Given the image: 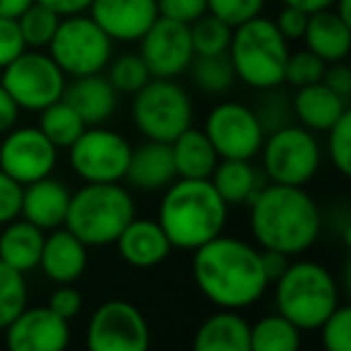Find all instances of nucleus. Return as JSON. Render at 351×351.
Returning a JSON list of instances; mask_svg holds the SVG:
<instances>
[{
	"mask_svg": "<svg viewBox=\"0 0 351 351\" xmlns=\"http://www.w3.org/2000/svg\"><path fill=\"white\" fill-rule=\"evenodd\" d=\"M193 279L200 293L217 308L243 311L265 296L269 282L260 248L236 236H215L193 250Z\"/></svg>",
	"mask_w": 351,
	"mask_h": 351,
	"instance_id": "nucleus-1",
	"label": "nucleus"
},
{
	"mask_svg": "<svg viewBox=\"0 0 351 351\" xmlns=\"http://www.w3.org/2000/svg\"><path fill=\"white\" fill-rule=\"evenodd\" d=\"M250 234L258 248L301 255L315 245L322 231L317 202L303 186L265 183L250 200Z\"/></svg>",
	"mask_w": 351,
	"mask_h": 351,
	"instance_id": "nucleus-2",
	"label": "nucleus"
},
{
	"mask_svg": "<svg viewBox=\"0 0 351 351\" xmlns=\"http://www.w3.org/2000/svg\"><path fill=\"white\" fill-rule=\"evenodd\" d=\"M229 205L210 178H176L164 188L156 221L178 250H195L219 236L226 226Z\"/></svg>",
	"mask_w": 351,
	"mask_h": 351,
	"instance_id": "nucleus-3",
	"label": "nucleus"
},
{
	"mask_svg": "<svg viewBox=\"0 0 351 351\" xmlns=\"http://www.w3.org/2000/svg\"><path fill=\"white\" fill-rule=\"evenodd\" d=\"M135 217V200L121 183H84L70 193L65 229L87 248L113 245L128 221Z\"/></svg>",
	"mask_w": 351,
	"mask_h": 351,
	"instance_id": "nucleus-4",
	"label": "nucleus"
},
{
	"mask_svg": "<svg viewBox=\"0 0 351 351\" xmlns=\"http://www.w3.org/2000/svg\"><path fill=\"white\" fill-rule=\"evenodd\" d=\"M226 53L234 65L236 80L245 87L265 92L284 84V68L291 51L269 17L258 15L234 27Z\"/></svg>",
	"mask_w": 351,
	"mask_h": 351,
	"instance_id": "nucleus-5",
	"label": "nucleus"
},
{
	"mask_svg": "<svg viewBox=\"0 0 351 351\" xmlns=\"http://www.w3.org/2000/svg\"><path fill=\"white\" fill-rule=\"evenodd\" d=\"M274 303L298 330L311 332L339 306V284L325 265L296 260L274 282Z\"/></svg>",
	"mask_w": 351,
	"mask_h": 351,
	"instance_id": "nucleus-6",
	"label": "nucleus"
},
{
	"mask_svg": "<svg viewBox=\"0 0 351 351\" xmlns=\"http://www.w3.org/2000/svg\"><path fill=\"white\" fill-rule=\"evenodd\" d=\"M132 123L145 140L173 142L193 125V99L183 84L169 77H152L132 94Z\"/></svg>",
	"mask_w": 351,
	"mask_h": 351,
	"instance_id": "nucleus-7",
	"label": "nucleus"
},
{
	"mask_svg": "<svg viewBox=\"0 0 351 351\" xmlns=\"http://www.w3.org/2000/svg\"><path fill=\"white\" fill-rule=\"evenodd\" d=\"M258 154L267 183L282 186H308L322 164V147L315 132L298 123L267 132Z\"/></svg>",
	"mask_w": 351,
	"mask_h": 351,
	"instance_id": "nucleus-8",
	"label": "nucleus"
},
{
	"mask_svg": "<svg viewBox=\"0 0 351 351\" xmlns=\"http://www.w3.org/2000/svg\"><path fill=\"white\" fill-rule=\"evenodd\" d=\"M46 49L65 77L104 73L113 58V39L87 12L63 17Z\"/></svg>",
	"mask_w": 351,
	"mask_h": 351,
	"instance_id": "nucleus-9",
	"label": "nucleus"
},
{
	"mask_svg": "<svg viewBox=\"0 0 351 351\" xmlns=\"http://www.w3.org/2000/svg\"><path fill=\"white\" fill-rule=\"evenodd\" d=\"M0 73H3L0 84L10 92L17 106L34 113L63 99L65 84H68L65 73L44 49H25Z\"/></svg>",
	"mask_w": 351,
	"mask_h": 351,
	"instance_id": "nucleus-10",
	"label": "nucleus"
},
{
	"mask_svg": "<svg viewBox=\"0 0 351 351\" xmlns=\"http://www.w3.org/2000/svg\"><path fill=\"white\" fill-rule=\"evenodd\" d=\"M132 145L106 125H87L68 147L70 169L82 183H121L125 178Z\"/></svg>",
	"mask_w": 351,
	"mask_h": 351,
	"instance_id": "nucleus-11",
	"label": "nucleus"
},
{
	"mask_svg": "<svg viewBox=\"0 0 351 351\" xmlns=\"http://www.w3.org/2000/svg\"><path fill=\"white\" fill-rule=\"evenodd\" d=\"M152 332L147 317L128 301H106L87 322V346L92 351H147Z\"/></svg>",
	"mask_w": 351,
	"mask_h": 351,
	"instance_id": "nucleus-12",
	"label": "nucleus"
},
{
	"mask_svg": "<svg viewBox=\"0 0 351 351\" xmlns=\"http://www.w3.org/2000/svg\"><path fill=\"white\" fill-rule=\"evenodd\" d=\"M202 130L210 137L219 159H255L265 140L255 108L241 101L217 104L207 113Z\"/></svg>",
	"mask_w": 351,
	"mask_h": 351,
	"instance_id": "nucleus-13",
	"label": "nucleus"
},
{
	"mask_svg": "<svg viewBox=\"0 0 351 351\" xmlns=\"http://www.w3.org/2000/svg\"><path fill=\"white\" fill-rule=\"evenodd\" d=\"M58 147L41 132L39 125L12 128L0 142V169L20 186L53 173Z\"/></svg>",
	"mask_w": 351,
	"mask_h": 351,
	"instance_id": "nucleus-14",
	"label": "nucleus"
},
{
	"mask_svg": "<svg viewBox=\"0 0 351 351\" xmlns=\"http://www.w3.org/2000/svg\"><path fill=\"white\" fill-rule=\"evenodd\" d=\"M140 58L149 68L152 77H181L183 73H188L195 58L191 27L166 17H156L140 39Z\"/></svg>",
	"mask_w": 351,
	"mask_h": 351,
	"instance_id": "nucleus-15",
	"label": "nucleus"
},
{
	"mask_svg": "<svg viewBox=\"0 0 351 351\" xmlns=\"http://www.w3.org/2000/svg\"><path fill=\"white\" fill-rule=\"evenodd\" d=\"M3 332L12 351H60L70 344V322L49 306H27Z\"/></svg>",
	"mask_w": 351,
	"mask_h": 351,
	"instance_id": "nucleus-16",
	"label": "nucleus"
},
{
	"mask_svg": "<svg viewBox=\"0 0 351 351\" xmlns=\"http://www.w3.org/2000/svg\"><path fill=\"white\" fill-rule=\"evenodd\" d=\"M87 15L111 36L113 41L132 44L159 17L156 0H92Z\"/></svg>",
	"mask_w": 351,
	"mask_h": 351,
	"instance_id": "nucleus-17",
	"label": "nucleus"
},
{
	"mask_svg": "<svg viewBox=\"0 0 351 351\" xmlns=\"http://www.w3.org/2000/svg\"><path fill=\"white\" fill-rule=\"evenodd\" d=\"M118 248V255L125 260L130 267L137 269H149L161 265L171 255L173 245H171L169 236L159 226L156 219H147V217H132L128 226L121 231V236L113 243Z\"/></svg>",
	"mask_w": 351,
	"mask_h": 351,
	"instance_id": "nucleus-18",
	"label": "nucleus"
},
{
	"mask_svg": "<svg viewBox=\"0 0 351 351\" xmlns=\"http://www.w3.org/2000/svg\"><path fill=\"white\" fill-rule=\"evenodd\" d=\"M87 245L65 226L46 231L39 267L53 284H75L87 269Z\"/></svg>",
	"mask_w": 351,
	"mask_h": 351,
	"instance_id": "nucleus-19",
	"label": "nucleus"
},
{
	"mask_svg": "<svg viewBox=\"0 0 351 351\" xmlns=\"http://www.w3.org/2000/svg\"><path fill=\"white\" fill-rule=\"evenodd\" d=\"M176 178H178V173H176L173 154H171L169 142L147 140L140 147H132L123 181L130 183L135 191H164Z\"/></svg>",
	"mask_w": 351,
	"mask_h": 351,
	"instance_id": "nucleus-20",
	"label": "nucleus"
},
{
	"mask_svg": "<svg viewBox=\"0 0 351 351\" xmlns=\"http://www.w3.org/2000/svg\"><path fill=\"white\" fill-rule=\"evenodd\" d=\"M70 205V188L56 181L51 176L39 178L34 183L22 186V207L20 217L39 226L41 231L58 229L65 224Z\"/></svg>",
	"mask_w": 351,
	"mask_h": 351,
	"instance_id": "nucleus-21",
	"label": "nucleus"
},
{
	"mask_svg": "<svg viewBox=\"0 0 351 351\" xmlns=\"http://www.w3.org/2000/svg\"><path fill=\"white\" fill-rule=\"evenodd\" d=\"M63 99L82 116L87 125H104L118 108V92L104 73L70 77Z\"/></svg>",
	"mask_w": 351,
	"mask_h": 351,
	"instance_id": "nucleus-22",
	"label": "nucleus"
},
{
	"mask_svg": "<svg viewBox=\"0 0 351 351\" xmlns=\"http://www.w3.org/2000/svg\"><path fill=\"white\" fill-rule=\"evenodd\" d=\"M349 111V101L335 94L325 82H313L298 87L291 99V113L298 125L311 132H327L344 113Z\"/></svg>",
	"mask_w": 351,
	"mask_h": 351,
	"instance_id": "nucleus-23",
	"label": "nucleus"
},
{
	"mask_svg": "<svg viewBox=\"0 0 351 351\" xmlns=\"http://www.w3.org/2000/svg\"><path fill=\"white\" fill-rule=\"evenodd\" d=\"M301 41L320 60L339 63V60H346L351 51V25H346L332 8L317 10L308 17Z\"/></svg>",
	"mask_w": 351,
	"mask_h": 351,
	"instance_id": "nucleus-24",
	"label": "nucleus"
},
{
	"mask_svg": "<svg viewBox=\"0 0 351 351\" xmlns=\"http://www.w3.org/2000/svg\"><path fill=\"white\" fill-rule=\"evenodd\" d=\"M212 186L229 207L250 205L260 188L267 183L263 169L253 166L250 159H219L210 176Z\"/></svg>",
	"mask_w": 351,
	"mask_h": 351,
	"instance_id": "nucleus-25",
	"label": "nucleus"
},
{
	"mask_svg": "<svg viewBox=\"0 0 351 351\" xmlns=\"http://www.w3.org/2000/svg\"><path fill=\"white\" fill-rule=\"evenodd\" d=\"M44 236L46 231H41L39 226L22 219V217L3 224V231H0V263H5L8 267L17 269L22 274L36 269L41 248H44Z\"/></svg>",
	"mask_w": 351,
	"mask_h": 351,
	"instance_id": "nucleus-26",
	"label": "nucleus"
},
{
	"mask_svg": "<svg viewBox=\"0 0 351 351\" xmlns=\"http://www.w3.org/2000/svg\"><path fill=\"white\" fill-rule=\"evenodd\" d=\"M193 346L197 351H250V325L239 311L219 308L197 327Z\"/></svg>",
	"mask_w": 351,
	"mask_h": 351,
	"instance_id": "nucleus-27",
	"label": "nucleus"
},
{
	"mask_svg": "<svg viewBox=\"0 0 351 351\" xmlns=\"http://www.w3.org/2000/svg\"><path fill=\"white\" fill-rule=\"evenodd\" d=\"M171 145L178 178H210L219 154L202 128H186Z\"/></svg>",
	"mask_w": 351,
	"mask_h": 351,
	"instance_id": "nucleus-28",
	"label": "nucleus"
},
{
	"mask_svg": "<svg viewBox=\"0 0 351 351\" xmlns=\"http://www.w3.org/2000/svg\"><path fill=\"white\" fill-rule=\"evenodd\" d=\"M301 346V330L282 313L260 317L250 325V351H296Z\"/></svg>",
	"mask_w": 351,
	"mask_h": 351,
	"instance_id": "nucleus-29",
	"label": "nucleus"
},
{
	"mask_svg": "<svg viewBox=\"0 0 351 351\" xmlns=\"http://www.w3.org/2000/svg\"><path fill=\"white\" fill-rule=\"evenodd\" d=\"M39 128L58 149H68L87 128V123L82 121L77 111L70 106L65 99H58L51 106H46L44 111H39Z\"/></svg>",
	"mask_w": 351,
	"mask_h": 351,
	"instance_id": "nucleus-30",
	"label": "nucleus"
},
{
	"mask_svg": "<svg viewBox=\"0 0 351 351\" xmlns=\"http://www.w3.org/2000/svg\"><path fill=\"white\" fill-rule=\"evenodd\" d=\"M188 73H191L195 87L205 94H212V97L226 94L236 84V73L229 60V53L195 56L191 68H188Z\"/></svg>",
	"mask_w": 351,
	"mask_h": 351,
	"instance_id": "nucleus-31",
	"label": "nucleus"
},
{
	"mask_svg": "<svg viewBox=\"0 0 351 351\" xmlns=\"http://www.w3.org/2000/svg\"><path fill=\"white\" fill-rule=\"evenodd\" d=\"M60 20L63 17L56 10H51L44 3H32L20 17H17V25H20L22 39H25L27 49H46L53 39L56 29H58Z\"/></svg>",
	"mask_w": 351,
	"mask_h": 351,
	"instance_id": "nucleus-32",
	"label": "nucleus"
},
{
	"mask_svg": "<svg viewBox=\"0 0 351 351\" xmlns=\"http://www.w3.org/2000/svg\"><path fill=\"white\" fill-rule=\"evenodd\" d=\"M188 27H191V41L195 56H219L229 51L234 27L221 22L219 17L205 12L200 20H195Z\"/></svg>",
	"mask_w": 351,
	"mask_h": 351,
	"instance_id": "nucleus-33",
	"label": "nucleus"
},
{
	"mask_svg": "<svg viewBox=\"0 0 351 351\" xmlns=\"http://www.w3.org/2000/svg\"><path fill=\"white\" fill-rule=\"evenodd\" d=\"M29 306V289L25 274L0 263V330H5Z\"/></svg>",
	"mask_w": 351,
	"mask_h": 351,
	"instance_id": "nucleus-34",
	"label": "nucleus"
},
{
	"mask_svg": "<svg viewBox=\"0 0 351 351\" xmlns=\"http://www.w3.org/2000/svg\"><path fill=\"white\" fill-rule=\"evenodd\" d=\"M106 80L113 84L118 94H135L137 89H142L152 80L149 68L145 65V60L140 58V53H123L113 56L106 65Z\"/></svg>",
	"mask_w": 351,
	"mask_h": 351,
	"instance_id": "nucleus-35",
	"label": "nucleus"
},
{
	"mask_svg": "<svg viewBox=\"0 0 351 351\" xmlns=\"http://www.w3.org/2000/svg\"><path fill=\"white\" fill-rule=\"evenodd\" d=\"M317 330L327 351H351V308L339 303Z\"/></svg>",
	"mask_w": 351,
	"mask_h": 351,
	"instance_id": "nucleus-36",
	"label": "nucleus"
},
{
	"mask_svg": "<svg viewBox=\"0 0 351 351\" xmlns=\"http://www.w3.org/2000/svg\"><path fill=\"white\" fill-rule=\"evenodd\" d=\"M327 63L320 60L315 53H311L308 49L296 51V53H289L287 68H284V82L291 84L293 89L306 87V84L320 82L322 73H325Z\"/></svg>",
	"mask_w": 351,
	"mask_h": 351,
	"instance_id": "nucleus-37",
	"label": "nucleus"
},
{
	"mask_svg": "<svg viewBox=\"0 0 351 351\" xmlns=\"http://www.w3.org/2000/svg\"><path fill=\"white\" fill-rule=\"evenodd\" d=\"M255 116H258L260 125H263L265 135L272 130L293 123V113H291V99L282 92L279 87L274 89H265L263 104L255 108Z\"/></svg>",
	"mask_w": 351,
	"mask_h": 351,
	"instance_id": "nucleus-38",
	"label": "nucleus"
},
{
	"mask_svg": "<svg viewBox=\"0 0 351 351\" xmlns=\"http://www.w3.org/2000/svg\"><path fill=\"white\" fill-rule=\"evenodd\" d=\"M327 154L341 176L351 173V111L327 130Z\"/></svg>",
	"mask_w": 351,
	"mask_h": 351,
	"instance_id": "nucleus-39",
	"label": "nucleus"
},
{
	"mask_svg": "<svg viewBox=\"0 0 351 351\" xmlns=\"http://www.w3.org/2000/svg\"><path fill=\"white\" fill-rule=\"evenodd\" d=\"M265 0H207V12L219 17L229 27H239L263 15Z\"/></svg>",
	"mask_w": 351,
	"mask_h": 351,
	"instance_id": "nucleus-40",
	"label": "nucleus"
},
{
	"mask_svg": "<svg viewBox=\"0 0 351 351\" xmlns=\"http://www.w3.org/2000/svg\"><path fill=\"white\" fill-rule=\"evenodd\" d=\"M156 8H159V17L193 25L207 12V0H156Z\"/></svg>",
	"mask_w": 351,
	"mask_h": 351,
	"instance_id": "nucleus-41",
	"label": "nucleus"
},
{
	"mask_svg": "<svg viewBox=\"0 0 351 351\" xmlns=\"http://www.w3.org/2000/svg\"><path fill=\"white\" fill-rule=\"evenodd\" d=\"M25 49L27 46H25V39H22L17 20L0 17V70L5 68L8 63H12Z\"/></svg>",
	"mask_w": 351,
	"mask_h": 351,
	"instance_id": "nucleus-42",
	"label": "nucleus"
},
{
	"mask_svg": "<svg viewBox=\"0 0 351 351\" xmlns=\"http://www.w3.org/2000/svg\"><path fill=\"white\" fill-rule=\"evenodd\" d=\"M22 186L0 169V226L20 217Z\"/></svg>",
	"mask_w": 351,
	"mask_h": 351,
	"instance_id": "nucleus-43",
	"label": "nucleus"
},
{
	"mask_svg": "<svg viewBox=\"0 0 351 351\" xmlns=\"http://www.w3.org/2000/svg\"><path fill=\"white\" fill-rule=\"evenodd\" d=\"M49 308L56 313V315L65 317V320H73V317L80 315L82 311V293L73 287V284H58L53 293H51Z\"/></svg>",
	"mask_w": 351,
	"mask_h": 351,
	"instance_id": "nucleus-44",
	"label": "nucleus"
},
{
	"mask_svg": "<svg viewBox=\"0 0 351 351\" xmlns=\"http://www.w3.org/2000/svg\"><path fill=\"white\" fill-rule=\"evenodd\" d=\"M308 12L301 10V8H291V5H284L279 10L277 20H274V27L279 29V34L291 44V41H301L303 39V32H306L308 25Z\"/></svg>",
	"mask_w": 351,
	"mask_h": 351,
	"instance_id": "nucleus-45",
	"label": "nucleus"
},
{
	"mask_svg": "<svg viewBox=\"0 0 351 351\" xmlns=\"http://www.w3.org/2000/svg\"><path fill=\"white\" fill-rule=\"evenodd\" d=\"M322 82L335 94H339L341 99H346V101L351 99V70H349V65H344V60H339V63H327L325 73H322Z\"/></svg>",
	"mask_w": 351,
	"mask_h": 351,
	"instance_id": "nucleus-46",
	"label": "nucleus"
},
{
	"mask_svg": "<svg viewBox=\"0 0 351 351\" xmlns=\"http://www.w3.org/2000/svg\"><path fill=\"white\" fill-rule=\"evenodd\" d=\"M20 111L22 108L17 106V101L10 97V92L0 84V135H5L8 130H12V128L17 125Z\"/></svg>",
	"mask_w": 351,
	"mask_h": 351,
	"instance_id": "nucleus-47",
	"label": "nucleus"
},
{
	"mask_svg": "<svg viewBox=\"0 0 351 351\" xmlns=\"http://www.w3.org/2000/svg\"><path fill=\"white\" fill-rule=\"evenodd\" d=\"M260 260H263V269H265V274H267L269 287L282 277L284 269H287L289 263H291L289 255L279 253V250H263V248H260Z\"/></svg>",
	"mask_w": 351,
	"mask_h": 351,
	"instance_id": "nucleus-48",
	"label": "nucleus"
},
{
	"mask_svg": "<svg viewBox=\"0 0 351 351\" xmlns=\"http://www.w3.org/2000/svg\"><path fill=\"white\" fill-rule=\"evenodd\" d=\"M36 3H44L51 10H56L60 17L68 15H80V12H87L92 0H36Z\"/></svg>",
	"mask_w": 351,
	"mask_h": 351,
	"instance_id": "nucleus-49",
	"label": "nucleus"
},
{
	"mask_svg": "<svg viewBox=\"0 0 351 351\" xmlns=\"http://www.w3.org/2000/svg\"><path fill=\"white\" fill-rule=\"evenodd\" d=\"M34 0H0V17H10V20H17L27 8L32 5Z\"/></svg>",
	"mask_w": 351,
	"mask_h": 351,
	"instance_id": "nucleus-50",
	"label": "nucleus"
},
{
	"mask_svg": "<svg viewBox=\"0 0 351 351\" xmlns=\"http://www.w3.org/2000/svg\"><path fill=\"white\" fill-rule=\"evenodd\" d=\"M282 5H291V8H301L308 15L317 10H327V8L335 5V0H282Z\"/></svg>",
	"mask_w": 351,
	"mask_h": 351,
	"instance_id": "nucleus-51",
	"label": "nucleus"
},
{
	"mask_svg": "<svg viewBox=\"0 0 351 351\" xmlns=\"http://www.w3.org/2000/svg\"><path fill=\"white\" fill-rule=\"evenodd\" d=\"M332 10H335L337 15L346 22V25H351V0H335Z\"/></svg>",
	"mask_w": 351,
	"mask_h": 351,
	"instance_id": "nucleus-52",
	"label": "nucleus"
}]
</instances>
